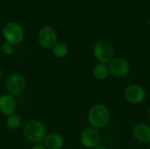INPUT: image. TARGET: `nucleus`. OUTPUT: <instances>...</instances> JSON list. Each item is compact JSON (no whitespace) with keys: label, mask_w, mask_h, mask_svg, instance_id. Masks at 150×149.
Instances as JSON below:
<instances>
[{"label":"nucleus","mask_w":150,"mask_h":149,"mask_svg":"<svg viewBox=\"0 0 150 149\" xmlns=\"http://www.w3.org/2000/svg\"><path fill=\"white\" fill-rule=\"evenodd\" d=\"M1 50L2 52L4 54H11L14 51V46L11 43H8V42H5L2 45L1 47Z\"/></svg>","instance_id":"16"},{"label":"nucleus","mask_w":150,"mask_h":149,"mask_svg":"<svg viewBox=\"0 0 150 149\" xmlns=\"http://www.w3.org/2000/svg\"><path fill=\"white\" fill-rule=\"evenodd\" d=\"M110 75L117 79H123L130 73V64L123 57H114L108 64Z\"/></svg>","instance_id":"6"},{"label":"nucleus","mask_w":150,"mask_h":149,"mask_svg":"<svg viewBox=\"0 0 150 149\" xmlns=\"http://www.w3.org/2000/svg\"><path fill=\"white\" fill-rule=\"evenodd\" d=\"M149 149H150V145H149Z\"/></svg>","instance_id":"22"},{"label":"nucleus","mask_w":150,"mask_h":149,"mask_svg":"<svg viewBox=\"0 0 150 149\" xmlns=\"http://www.w3.org/2000/svg\"><path fill=\"white\" fill-rule=\"evenodd\" d=\"M111 119L109 108L103 104L91 105L87 112V120L91 127L98 130L106 127Z\"/></svg>","instance_id":"1"},{"label":"nucleus","mask_w":150,"mask_h":149,"mask_svg":"<svg viewBox=\"0 0 150 149\" xmlns=\"http://www.w3.org/2000/svg\"><path fill=\"white\" fill-rule=\"evenodd\" d=\"M17 109V101L13 96L8 93L0 96V112L4 116L15 113Z\"/></svg>","instance_id":"11"},{"label":"nucleus","mask_w":150,"mask_h":149,"mask_svg":"<svg viewBox=\"0 0 150 149\" xmlns=\"http://www.w3.org/2000/svg\"><path fill=\"white\" fill-rule=\"evenodd\" d=\"M5 124L6 126L11 129V130H17L21 126L22 124V120L21 118L18 115V114H11L9 116H6L5 119Z\"/></svg>","instance_id":"15"},{"label":"nucleus","mask_w":150,"mask_h":149,"mask_svg":"<svg viewBox=\"0 0 150 149\" xmlns=\"http://www.w3.org/2000/svg\"><path fill=\"white\" fill-rule=\"evenodd\" d=\"M47 134L46 126L38 119H30L23 127V135L25 140L34 145L41 143Z\"/></svg>","instance_id":"2"},{"label":"nucleus","mask_w":150,"mask_h":149,"mask_svg":"<svg viewBox=\"0 0 150 149\" xmlns=\"http://www.w3.org/2000/svg\"><path fill=\"white\" fill-rule=\"evenodd\" d=\"M64 143L62 135L55 132L47 133L43 141V145L47 149H62Z\"/></svg>","instance_id":"12"},{"label":"nucleus","mask_w":150,"mask_h":149,"mask_svg":"<svg viewBox=\"0 0 150 149\" xmlns=\"http://www.w3.org/2000/svg\"><path fill=\"white\" fill-rule=\"evenodd\" d=\"M38 42L43 48H52L57 43L56 31L48 25L41 27L38 32Z\"/></svg>","instance_id":"9"},{"label":"nucleus","mask_w":150,"mask_h":149,"mask_svg":"<svg viewBox=\"0 0 150 149\" xmlns=\"http://www.w3.org/2000/svg\"><path fill=\"white\" fill-rule=\"evenodd\" d=\"M148 23H149V25H150V18L148 20Z\"/></svg>","instance_id":"21"},{"label":"nucleus","mask_w":150,"mask_h":149,"mask_svg":"<svg viewBox=\"0 0 150 149\" xmlns=\"http://www.w3.org/2000/svg\"><path fill=\"white\" fill-rule=\"evenodd\" d=\"M102 136L98 129L94 127H87L83 129L80 134V142L83 147L88 149H93L100 144Z\"/></svg>","instance_id":"8"},{"label":"nucleus","mask_w":150,"mask_h":149,"mask_svg":"<svg viewBox=\"0 0 150 149\" xmlns=\"http://www.w3.org/2000/svg\"><path fill=\"white\" fill-rule=\"evenodd\" d=\"M26 88V79L20 73L10 75L5 81V90L13 97L21 95Z\"/></svg>","instance_id":"5"},{"label":"nucleus","mask_w":150,"mask_h":149,"mask_svg":"<svg viewBox=\"0 0 150 149\" xmlns=\"http://www.w3.org/2000/svg\"><path fill=\"white\" fill-rule=\"evenodd\" d=\"M93 149H108L107 148V147L105 146V145H103V144H99V145H98L97 147H95Z\"/></svg>","instance_id":"18"},{"label":"nucleus","mask_w":150,"mask_h":149,"mask_svg":"<svg viewBox=\"0 0 150 149\" xmlns=\"http://www.w3.org/2000/svg\"><path fill=\"white\" fill-rule=\"evenodd\" d=\"M69 47L67 44L63 42H57L53 47H52V53L54 57L58 59H63L69 54Z\"/></svg>","instance_id":"14"},{"label":"nucleus","mask_w":150,"mask_h":149,"mask_svg":"<svg viewBox=\"0 0 150 149\" xmlns=\"http://www.w3.org/2000/svg\"><path fill=\"white\" fill-rule=\"evenodd\" d=\"M31 149H47L45 148V146L43 145V144H41V143H40V144H35V145H33Z\"/></svg>","instance_id":"17"},{"label":"nucleus","mask_w":150,"mask_h":149,"mask_svg":"<svg viewBox=\"0 0 150 149\" xmlns=\"http://www.w3.org/2000/svg\"><path fill=\"white\" fill-rule=\"evenodd\" d=\"M124 97L131 105H140L147 97L145 89L138 83H131L124 90Z\"/></svg>","instance_id":"7"},{"label":"nucleus","mask_w":150,"mask_h":149,"mask_svg":"<svg viewBox=\"0 0 150 149\" xmlns=\"http://www.w3.org/2000/svg\"><path fill=\"white\" fill-rule=\"evenodd\" d=\"M92 75H93V77L98 81H100V82L105 81L110 76L108 65L103 64V63L96 64L92 68Z\"/></svg>","instance_id":"13"},{"label":"nucleus","mask_w":150,"mask_h":149,"mask_svg":"<svg viewBox=\"0 0 150 149\" xmlns=\"http://www.w3.org/2000/svg\"><path fill=\"white\" fill-rule=\"evenodd\" d=\"M134 139L141 144L150 145V125L145 122H138L132 128Z\"/></svg>","instance_id":"10"},{"label":"nucleus","mask_w":150,"mask_h":149,"mask_svg":"<svg viewBox=\"0 0 150 149\" xmlns=\"http://www.w3.org/2000/svg\"><path fill=\"white\" fill-rule=\"evenodd\" d=\"M3 36L6 42L13 46L20 44L25 38V31L23 26L15 21L7 23L3 29Z\"/></svg>","instance_id":"4"},{"label":"nucleus","mask_w":150,"mask_h":149,"mask_svg":"<svg viewBox=\"0 0 150 149\" xmlns=\"http://www.w3.org/2000/svg\"><path fill=\"white\" fill-rule=\"evenodd\" d=\"M148 112H149V115L150 117V106L149 107V110H148Z\"/></svg>","instance_id":"20"},{"label":"nucleus","mask_w":150,"mask_h":149,"mask_svg":"<svg viewBox=\"0 0 150 149\" xmlns=\"http://www.w3.org/2000/svg\"><path fill=\"white\" fill-rule=\"evenodd\" d=\"M93 56L98 63L109 64L115 57V49L112 42L107 40H100L97 41L93 47Z\"/></svg>","instance_id":"3"},{"label":"nucleus","mask_w":150,"mask_h":149,"mask_svg":"<svg viewBox=\"0 0 150 149\" xmlns=\"http://www.w3.org/2000/svg\"><path fill=\"white\" fill-rule=\"evenodd\" d=\"M2 76H3V70H2V68L0 67V81L2 79Z\"/></svg>","instance_id":"19"}]
</instances>
